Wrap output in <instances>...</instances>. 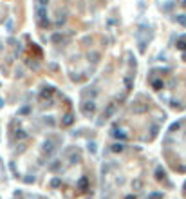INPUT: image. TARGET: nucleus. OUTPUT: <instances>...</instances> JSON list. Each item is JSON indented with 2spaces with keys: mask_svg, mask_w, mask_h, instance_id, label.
<instances>
[{
  "mask_svg": "<svg viewBox=\"0 0 186 199\" xmlns=\"http://www.w3.org/2000/svg\"><path fill=\"white\" fill-rule=\"evenodd\" d=\"M157 130H159V129H157V125H152V127H150V132H152V136H155V134H157Z\"/></svg>",
  "mask_w": 186,
  "mask_h": 199,
  "instance_id": "c756f323",
  "label": "nucleus"
},
{
  "mask_svg": "<svg viewBox=\"0 0 186 199\" xmlns=\"http://www.w3.org/2000/svg\"><path fill=\"white\" fill-rule=\"evenodd\" d=\"M141 186H143V183H141L139 179H134V181H132V188H134V190H139Z\"/></svg>",
  "mask_w": 186,
  "mask_h": 199,
  "instance_id": "4be33fe9",
  "label": "nucleus"
},
{
  "mask_svg": "<svg viewBox=\"0 0 186 199\" xmlns=\"http://www.w3.org/2000/svg\"><path fill=\"white\" fill-rule=\"evenodd\" d=\"M175 22H177L179 25L186 27V15H177V17H175Z\"/></svg>",
  "mask_w": 186,
  "mask_h": 199,
  "instance_id": "412c9836",
  "label": "nucleus"
},
{
  "mask_svg": "<svg viewBox=\"0 0 186 199\" xmlns=\"http://www.w3.org/2000/svg\"><path fill=\"white\" fill-rule=\"evenodd\" d=\"M154 178L157 179V181H165V179H166V172H165V168H163L161 165L155 167V170H154Z\"/></svg>",
  "mask_w": 186,
  "mask_h": 199,
  "instance_id": "6e6552de",
  "label": "nucleus"
},
{
  "mask_svg": "<svg viewBox=\"0 0 186 199\" xmlns=\"http://www.w3.org/2000/svg\"><path fill=\"white\" fill-rule=\"evenodd\" d=\"M51 185H53L54 188H58V186L62 185V181H60V179H58V178H54V179H53V181H51Z\"/></svg>",
  "mask_w": 186,
  "mask_h": 199,
  "instance_id": "c85d7f7f",
  "label": "nucleus"
},
{
  "mask_svg": "<svg viewBox=\"0 0 186 199\" xmlns=\"http://www.w3.org/2000/svg\"><path fill=\"white\" fill-rule=\"evenodd\" d=\"M72 123H74V116H72V114H65V116H63V119H62L63 127H71Z\"/></svg>",
  "mask_w": 186,
  "mask_h": 199,
  "instance_id": "ddd939ff",
  "label": "nucleus"
},
{
  "mask_svg": "<svg viewBox=\"0 0 186 199\" xmlns=\"http://www.w3.org/2000/svg\"><path fill=\"white\" fill-rule=\"evenodd\" d=\"M36 17H38V24H40L42 27L45 29V27H49V17H47V9L43 7V6H38V9H36Z\"/></svg>",
  "mask_w": 186,
  "mask_h": 199,
  "instance_id": "f03ea898",
  "label": "nucleus"
},
{
  "mask_svg": "<svg viewBox=\"0 0 186 199\" xmlns=\"http://www.w3.org/2000/svg\"><path fill=\"white\" fill-rule=\"evenodd\" d=\"M87 58H89V62H90V63H98V62H100V53L90 51V53L87 54Z\"/></svg>",
  "mask_w": 186,
  "mask_h": 199,
  "instance_id": "4468645a",
  "label": "nucleus"
},
{
  "mask_svg": "<svg viewBox=\"0 0 186 199\" xmlns=\"http://www.w3.org/2000/svg\"><path fill=\"white\" fill-rule=\"evenodd\" d=\"M96 96H98V89L92 87V85L90 87H85L82 91V100H94Z\"/></svg>",
  "mask_w": 186,
  "mask_h": 199,
  "instance_id": "39448f33",
  "label": "nucleus"
},
{
  "mask_svg": "<svg viewBox=\"0 0 186 199\" xmlns=\"http://www.w3.org/2000/svg\"><path fill=\"white\" fill-rule=\"evenodd\" d=\"M83 43H87V45L92 43V36H85V38H83Z\"/></svg>",
  "mask_w": 186,
  "mask_h": 199,
  "instance_id": "7c9ffc66",
  "label": "nucleus"
},
{
  "mask_svg": "<svg viewBox=\"0 0 186 199\" xmlns=\"http://www.w3.org/2000/svg\"><path fill=\"white\" fill-rule=\"evenodd\" d=\"M181 7H183V9H186V0H181Z\"/></svg>",
  "mask_w": 186,
  "mask_h": 199,
  "instance_id": "72a5a7b5",
  "label": "nucleus"
},
{
  "mask_svg": "<svg viewBox=\"0 0 186 199\" xmlns=\"http://www.w3.org/2000/svg\"><path fill=\"white\" fill-rule=\"evenodd\" d=\"M54 150H56V145H54V139H45L43 143H42V152L47 156V158H51L53 154H54Z\"/></svg>",
  "mask_w": 186,
  "mask_h": 199,
  "instance_id": "7ed1b4c3",
  "label": "nucleus"
},
{
  "mask_svg": "<svg viewBox=\"0 0 186 199\" xmlns=\"http://www.w3.org/2000/svg\"><path fill=\"white\" fill-rule=\"evenodd\" d=\"M96 101L94 100H82L80 103V112H82L85 118H92L96 114Z\"/></svg>",
  "mask_w": 186,
  "mask_h": 199,
  "instance_id": "f257e3e1",
  "label": "nucleus"
},
{
  "mask_svg": "<svg viewBox=\"0 0 186 199\" xmlns=\"http://www.w3.org/2000/svg\"><path fill=\"white\" fill-rule=\"evenodd\" d=\"M65 20H67V18H65V13L62 11V13L58 15V18L54 20V25H62V24H65Z\"/></svg>",
  "mask_w": 186,
  "mask_h": 199,
  "instance_id": "aec40b11",
  "label": "nucleus"
},
{
  "mask_svg": "<svg viewBox=\"0 0 186 199\" xmlns=\"http://www.w3.org/2000/svg\"><path fill=\"white\" fill-rule=\"evenodd\" d=\"M25 63H27L33 71H38V63H35V62H31V60H25Z\"/></svg>",
  "mask_w": 186,
  "mask_h": 199,
  "instance_id": "393cba45",
  "label": "nucleus"
},
{
  "mask_svg": "<svg viewBox=\"0 0 186 199\" xmlns=\"http://www.w3.org/2000/svg\"><path fill=\"white\" fill-rule=\"evenodd\" d=\"M51 42L54 43V45H65V42H67V36L60 33V31H54L53 35H51Z\"/></svg>",
  "mask_w": 186,
  "mask_h": 199,
  "instance_id": "423d86ee",
  "label": "nucleus"
},
{
  "mask_svg": "<svg viewBox=\"0 0 186 199\" xmlns=\"http://www.w3.org/2000/svg\"><path fill=\"white\" fill-rule=\"evenodd\" d=\"M148 199H163V194L161 192H154V194H150Z\"/></svg>",
  "mask_w": 186,
  "mask_h": 199,
  "instance_id": "cd10ccee",
  "label": "nucleus"
},
{
  "mask_svg": "<svg viewBox=\"0 0 186 199\" xmlns=\"http://www.w3.org/2000/svg\"><path fill=\"white\" fill-rule=\"evenodd\" d=\"M130 111H132L134 114H145V112L150 111V105L139 103V101H132V103H130Z\"/></svg>",
  "mask_w": 186,
  "mask_h": 199,
  "instance_id": "20e7f679",
  "label": "nucleus"
},
{
  "mask_svg": "<svg viewBox=\"0 0 186 199\" xmlns=\"http://www.w3.org/2000/svg\"><path fill=\"white\" fill-rule=\"evenodd\" d=\"M25 138H27V132H25V130L18 129V130L15 132V139H18V141H20V139H25Z\"/></svg>",
  "mask_w": 186,
  "mask_h": 199,
  "instance_id": "6ab92c4d",
  "label": "nucleus"
},
{
  "mask_svg": "<svg viewBox=\"0 0 186 199\" xmlns=\"http://www.w3.org/2000/svg\"><path fill=\"white\" fill-rule=\"evenodd\" d=\"M137 49H139V53H145L146 51V40H141V42L137 43Z\"/></svg>",
  "mask_w": 186,
  "mask_h": 199,
  "instance_id": "5701e85b",
  "label": "nucleus"
},
{
  "mask_svg": "<svg viewBox=\"0 0 186 199\" xmlns=\"http://www.w3.org/2000/svg\"><path fill=\"white\" fill-rule=\"evenodd\" d=\"M183 192L186 194V179H184V183H183Z\"/></svg>",
  "mask_w": 186,
  "mask_h": 199,
  "instance_id": "f704fd0d",
  "label": "nucleus"
},
{
  "mask_svg": "<svg viewBox=\"0 0 186 199\" xmlns=\"http://www.w3.org/2000/svg\"><path fill=\"white\" fill-rule=\"evenodd\" d=\"M114 112H116V103H114V101H110V103L107 105V109H105L103 118H105V119H108L110 116H112V114H114Z\"/></svg>",
  "mask_w": 186,
  "mask_h": 199,
  "instance_id": "1a4fd4ad",
  "label": "nucleus"
},
{
  "mask_svg": "<svg viewBox=\"0 0 186 199\" xmlns=\"http://www.w3.org/2000/svg\"><path fill=\"white\" fill-rule=\"evenodd\" d=\"M54 92H56V89H54V87H51V85H45V87L40 91V98H42V100H51L53 96H54Z\"/></svg>",
  "mask_w": 186,
  "mask_h": 199,
  "instance_id": "0eeeda50",
  "label": "nucleus"
},
{
  "mask_svg": "<svg viewBox=\"0 0 186 199\" xmlns=\"http://www.w3.org/2000/svg\"><path fill=\"white\" fill-rule=\"evenodd\" d=\"M80 159H82L80 152H72V154H69V161H71V165H78Z\"/></svg>",
  "mask_w": 186,
  "mask_h": 199,
  "instance_id": "2eb2a0df",
  "label": "nucleus"
},
{
  "mask_svg": "<svg viewBox=\"0 0 186 199\" xmlns=\"http://www.w3.org/2000/svg\"><path fill=\"white\" fill-rule=\"evenodd\" d=\"M78 188H80L82 192H87V190H89V178H87V176H83V178L78 181Z\"/></svg>",
  "mask_w": 186,
  "mask_h": 199,
  "instance_id": "9b49d317",
  "label": "nucleus"
},
{
  "mask_svg": "<svg viewBox=\"0 0 186 199\" xmlns=\"http://www.w3.org/2000/svg\"><path fill=\"white\" fill-rule=\"evenodd\" d=\"M125 199H136V196H132V194H130V196H126Z\"/></svg>",
  "mask_w": 186,
  "mask_h": 199,
  "instance_id": "c9c22d12",
  "label": "nucleus"
},
{
  "mask_svg": "<svg viewBox=\"0 0 186 199\" xmlns=\"http://www.w3.org/2000/svg\"><path fill=\"white\" fill-rule=\"evenodd\" d=\"M36 2H38V4H40V6H43V7H45V6H47V4H49V2H51V0H36Z\"/></svg>",
  "mask_w": 186,
  "mask_h": 199,
  "instance_id": "473e14b6",
  "label": "nucleus"
},
{
  "mask_svg": "<svg viewBox=\"0 0 186 199\" xmlns=\"http://www.w3.org/2000/svg\"><path fill=\"white\" fill-rule=\"evenodd\" d=\"M172 9H173V4H172V2H170V4H166V6H165V11H172Z\"/></svg>",
  "mask_w": 186,
  "mask_h": 199,
  "instance_id": "2f4dec72",
  "label": "nucleus"
},
{
  "mask_svg": "<svg viewBox=\"0 0 186 199\" xmlns=\"http://www.w3.org/2000/svg\"><path fill=\"white\" fill-rule=\"evenodd\" d=\"M110 136H112V138H116V139H121V141L128 138V134H126L125 130H121V129H116V130H112V132H110Z\"/></svg>",
  "mask_w": 186,
  "mask_h": 199,
  "instance_id": "9d476101",
  "label": "nucleus"
},
{
  "mask_svg": "<svg viewBox=\"0 0 186 199\" xmlns=\"http://www.w3.org/2000/svg\"><path fill=\"white\" fill-rule=\"evenodd\" d=\"M177 49H179V51H183V53L186 51V36H183V38L177 40Z\"/></svg>",
  "mask_w": 186,
  "mask_h": 199,
  "instance_id": "a211bd4d",
  "label": "nucleus"
},
{
  "mask_svg": "<svg viewBox=\"0 0 186 199\" xmlns=\"http://www.w3.org/2000/svg\"><path fill=\"white\" fill-rule=\"evenodd\" d=\"M183 60H184V62H186V51H184V53H183Z\"/></svg>",
  "mask_w": 186,
  "mask_h": 199,
  "instance_id": "e433bc0d",
  "label": "nucleus"
},
{
  "mask_svg": "<svg viewBox=\"0 0 186 199\" xmlns=\"http://www.w3.org/2000/svg\"><path fill=\"white\" fill-rule=\"evenodd\" d=\"M179 129H181V123H179V121L170 125V132H175V130H179Z\"/></svg>",
  "mask_w": 186,
  "mask_h": 199,
  "instance_id": "a878e982",
  "label": "nucleus"
},
{
  "mask_svg": "<svg viewBox=\"0 0 186 199\" xmlns=\"http://www.w3.org/2000/svg\"><path fill=\"white\" fill-rule=\"evenodd\" d=\"M152 87H154V91H163V87H165V81L163 80H154L152 81Z\"/></svg>",
  "mask_w": 186,
  "mask_h": 199,
  "instance_id": "dca6fc26",
  "label": "nucleus"
},
{
  "mask_svg": "<svg viewBox=\"0 0 186 199\" xmlns=\"http://www.w3.org/2000/svg\"><path fill=\"white\" fill-rule=\"evenodd\" d=\"M110 148H112V152L119 154V152H123V150H125V145H123V143H114V145H112Z\"/></svg>",
  "mask_w": 186,
  "mask_h": 199,
  "instance_id": "f3484780",
  "label": "nucleus"
},
{
  "mask_svg": "<svg viewBox=\"0 0 186 199\" xmlns=\"http://www.w3.org/2000/svg\"><path fill=\"white\" fill-rule=\"evenodd\" d=\"M123 83H125V87H126V91H132V87H134V76H132V74L125 76Z\"/></svg>",
  "mask_w": 186,
  "mask_h": 199,
  "instance_id": "f8f14e48",
  "label": "nucleus"
},
{
  "mask_svg": "<svg viewBox=\"0 0 186 199\" xmlns=\"http://www.w3.org/2000/svg\"><path fill=\"white\" fill-rule=\"evenodd\" d=\"M43 121H45L49 127H54V119H53V116H45V118H43Z\"/></svg>",
  "mask_w": 186,
  "mask_h": 199,
  "instance_id": "b1692460",
  "label": "nucleus"
},
{
  "mask_svg": "<svg viewBox=\"0 0 186 199\" xmlns=\"http://www.w3.org/2000/svg\"><path fill=\"white\" fill-rule=\"evenodd\" d=\"M49 168H51L53 172H54V170H60V168H62V163H60V161H56V163H53Z\"/></svg>",
  "mask_w": 186,
  "mask_h": 199,
  "instance_id": "bb28decb",
  "label": "nucleus"
}]
</instances>
